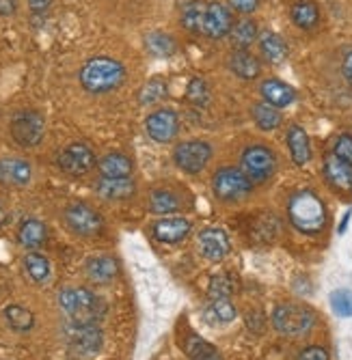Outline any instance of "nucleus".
<instances>
[{
  "mask_svg": "<svg viewBox=\"0 0 352 360\" xmlns=\"http://www.w3.org/2000/svg\"><path fill=\"white\" fill-rule=\"evenodd\" d=\"M287 218L296 231L305 236H318L327 226V207L315 192L298 190L287 203Z\"/></svg>",
  "mask_w": 352,
  "mask_h": 360,
  "instance_id": "nucleus-1",
  "label": "nucleus"
},
{
  "mask_svg": "<svg viewBox=\"0 0 352 360\" xmlns=\"http://www.w3.org/2000/svg\"><path fill=\"white\" fill-rule=\"evenodd\" d=\"M123 80H125L123 65L111 56L89 58L80 70V84L95 95L115 91L117 86L123 84Z\"/></svg>",
  "mask_w": 352,
  "mask_h": 360,
  "instance_id": "nucleus-2",
  "label": "nucleus"
},
{
  "mask_svg": "<svg viewBox=\"0 0 352 360\" xmlns=\"http://www.w3.org/2000/svg\"><path fill=\"white\" fill-rule=\"evenodd\" d=\"M61 309L70 315V321H89L95 323L106 311L104 302L95 296L93 291L80 287V289H63L58 293Z\"/></svg>",
  "mask_w": 352,
  "mask_h": 360,
  "instance_id": "nucleus-3",
  "label": "nucleus"
},
{
  "mask_svg": "<svg viewBox=\"0 0 352 360\" xmlns=\"http://www.w3.org/2000/svg\"><path fill=\"white\" fill-rule=\"evenodd\" d=\"M272 326L277 333L285 337H305L315 326V315L311 309L303 304L285 302L272 311Z\"/></svg>",
  "mask_w": 352,
  "mask_h": 360,
  "instance_id": "nucleus-4",
  "label": "nucleus"
},
{
  "mask_svg": "<svg viewBox=\"0 0 352 360\" xmlns=\"http://www.w3.org/2000/svg\"><path fill=\"white\" fill-rule=\"evenodd\" d=\"M212 190L216 194V199L234 203L246 199L253 190V181L240 169H220L212 179Z\"/></svg>",
  "mask_w": 352,
  "mask_h": 360,
  "instance_id": "nucleus-5",
  "label": "nucleus"
},
{
  "mask_svg": "<svg viewBox=\"0 0 352 360\" xmlns=\"http://www.w3.org/2000/svg\"><path fill=\"white\" fill-rule=\"evenodd\" d=\"M65 339L74 354L78 356H91L102 347L104 335L98 323L89 321H70L65 326Z\"/></svg>",
  "mask_w": 352,
  "mask_h": 360,
  "instance_id": "nucleus-6",
  "label": "nucleus"
},
{
  "mask_svg": "<svg viewBox=\"0 0 352 360\" xmlns=\"http://www.w3.org/2000/svg\"><path fill=\"white\" fill-rule=\"evenodd\" d=\"M46 121L37 110H20L11 119V136L22 147H35L42 143Z\"/></svg>",
  "mask_w": 352,
  "mask_h": 360,
  "instance_id": "nucleus-7",
  "label": "nucleus"
},
{
  "mask_svg": "<svg viewBox=\"0 0 352 360\" xmlns=\"http://www.w3.org/2000/svg\"><path fill=\"white\" fill-rule=\"evenodd\" d=\"M242 169L251 181H266L277 171V158L266 145H251L242 153Z\"/></svg>",
  "mask_w": 352,
  "mask_h": 360,
  "instance_id": "nucleus-8",
  "label": "nucleus"
},
{
  "mask_svg": "<svg viewBox=\"0 0 352 360\" xmlns=\"http://www.w3.org/2000/svg\"><path fill=\"white\" fill-rule=\"evenodd\" d=\"M212 158V147L206 141H186L175 147L173 160L186 173H201Z\"/></svg>",
  "mask_w": 352,
  "mask_h": 360,
  "instance_id": "nucleus-9",
  "label": "nucleus"
},
{
  "mask_svg": "<svg viewBox=\"0 0 352 360\" xmlns=\"http://www.w3.org/2000/svg\"><path fill=\"white\" fill-rule=\"evenodd\" d=\"M56 165L63 173H68L72 177H82L95 167V155L87 145L74 143V145H68L58 153Z\"/></svg>",
  "mask_w": 352,
  "mask_h": 360,
  "instance_id": "nucleus-10",
  "label": "nucleus"
},
{
  "mask_svg": "<svg viewBox=\"0 0 352 360\" xmlns=\"http://www.w3.org/2000/svg\"><path fill=\"white\" fill-rule=\"evenodd\" d=\"M65 222L74 233L82 238L98 236L102 231V216L87 203H72L65 210Z\"/></svg>",
  "mask_w": 352,
  "mask_h": 360,
  "instance_id": "nucleus-11",
  "label": "nucleus"
},
{
  "mask_svg": "<svg viewBox=\"0 0 352 360\" xmlns=\"http://www.w3.org/2000/svg\"><path fill=\"white\" fill-rule=\"evenodd\" d=\"M145 129L156 143H171L180 132V119L171 108H160L147 117Z\"/></svg>",
  "mask_w": 352,
  "mask_h": 360,
  "instance_id": "nucleus-12",
  "label": "nucleus"
},
{
  "mask_svg": "<svg viewBox=\"0 0 352 360\" xmlns=\"http://www.w3.org/2000/svg\"><path fill=\"white\" fill-rule=\"evenodd\" d=\"M234 28V13L227 5L222 3H212L208 5L206 13V26H203V35L210 39H220L230 35Z\"/></svg>",
  "mask_w": 352,
  "mask_h": 360,
  "instance_id": "nucleus-13",
  "label": "nucleus"
},
{
  "mask_svg": "<svg viewBox=\"0 0 352 360\" xmlns=\"http://www.w3.org/2000/svg\"><path fill=\"white\" fill-rule=\"evenodd\" d=\"M199 248H201V255L210 261H220L225 259L232 250V244H230V238L227 233L222 231V229H203L199 233Z\"/></svg>",
  "mask_w": 352,
  "mask_h": 360,
  "instance_id": "nucleus-14",
  "label": "nucleus"
},
{
  "mask_svg": "<svg viewBox=\"0 0 352 360\" xmlns=\"http://www.w3.org/2000/svg\"><path fill=\"white\" fill-rule=\"evenodd\" d=\"M151 233L158 242L175 244V242H182L190 233V222L186 218H165V220H158L151 226Z\"/></svg>",
  "mask_w": 352,
  "mask_h": 360,
  "instance_id": "nucleus-15",
  "label": "nucleus"
},
{
  "mask_svg": "<svg viewBox=\"0 0 352 360\" xmlns=\"http://www.w3.org/2000/svg\"><path fill=\"white\" fill-rule=\"evenodd\" d=\"M325 177L327 181L339 190V192H352V167L346 165L344 160H339L337 155H327L325 158Z\"/></svg>",
  "mask_w": 352,
  "mask_h": 360,
  "instance_id": "nucleus-16",
  "label": "nucleus"
},
{
  "mask_svg": "<svg viewBox=\"0 0 352 360\" xmlns=\"http://www.w3.org/2000/svg\"><path fill=\"white\" fill-rule=\"evenodd\" d=\"M33 175V169L26 160L5 158L0 160V184L3 186H26Z\"/></svg>",
  "mask_w": 352,
  "mask_h": 360,
  "instance_id": "nucleus-17",
  "label": "nucleus"
},
{
  "mask_svg": "<svg viewBox=\"0 0 352 360\" xmlns=\"http://www.w3.org/2000/svg\"><path fill=\"white\" fill-rule=\"evenodd\" d=\"M260 91H262L264 102L275 106V108H285V106L294 104V100H296V91L290 84H285V82H281L277 78L264 80Z\"/></svg>",
  "mask_w": 352,
  "mask_h": 360,
  "instance_id": "nucleus-18",
  "label": "nucleus"
},
{
  "mask_svg": "<svg viewBox=\"0 0 352 360\" xmlns=\"http://www.w3.org/2000/svg\"><path fill=\"white\" fill-rule=\"evenodd\" d=\"M95 190L106 201H123L137 192V186L130 177H102Z\"/></svg>",
  "mask_w": 352,
  "mask_h": 360,
  "instance_id": "nucleus-19",
  "label": "nucleus"
},
{
  "mask_svg": "<svg viewBox=\"0 0 352 360\" xmlns=\"http://www.w3.org/2000/svg\"><path fill=\"white\" fill-rule=\"evenodd\" d=\"M230 70L242 80H253L262 74V63L249 50H234L230 54Z\"/></svg>",
  "mask_w": 352,
  "mask_h": 360,
  "instance_id": "nucleus-20",
  "label": "nucleus"
},
{
  "mask_svg": "<svg viewBox=\"0 0 352 360\" xmlns=\"http://www.w3.org/2000/svg\"><path fill=\"white\" fill-rule=\"evenodd\" d=\"M287 147H290V155L296 167H305L311 160V143L301 125H292L287 129Z\"/></svg>",
  "mask_w": 352,
  "mask_h": 360,
  "instance_id": "nucleus-21",
  "label": "nucleus"
},
{
  "mask_svg": "<svg viewBox=\"0 0 352 360\" xmlns=\"http://www.w3.org/2000/svg\"><path fill=\"white\" fill-rule=\"evenodd\" d=\"M98 171L102 177H130L132 160L123 153H108L98 162Z\"/></svg>",
  "mask_w": 352,
  "mask_h": 360,
  "instance_id": "nucleus-22",
  "label": "nucleus"
},
{
  "mask_svg": "<svg viewBox=\"0 0 352 360\" xmlns=\"http://www.w3.org/2000/svg\"><path fill=\"white\" fill-rule=\"evenodd\" d=\"M119 272V266L113 257H93L87 261V276L93 283H111Z\"/></svg>",
  "mask_w": 352,
  "mask_h": 360,
  "instance_id": "nucleus-23",
  "label": "nucleus"
},
{
  "mask_svg": "<svg viewBox=\"0 0 352 360\" xmlns=\"http://www.w3.org/2000/svg\"><path fill=\"white\" fill-rule=\"evenodd\" d=\"M206 13H208V5L206 3H188L184 9H182V15H180V22L182 26L193 32V35H201L203 32V26H206Z\"/></svg>",
  "mask_w": 352,
  "mask_h": 360,
  "instance_id": "nucleus-24",
  "label": "nucleus"
},
{
  "mask_svg": "<svg viewBox=\"0 0 352 360\" xmlns=\"http://www.w3.org/2000/svg\"><path fill=\"white\" fill-rule=\"evenodd\" d=\"M18 238H20L22 246H26V248H39L48 238V229H46V224L42 220L28 218V220L22 222Z\"/></svg>",
  "mask_w": 352,
  "mask_h": 360,
  "instance_id": "nucleus-25",
  "label": "nucleus"
},
{
  "mask_svg": "<svg viewBox=\"0 0 352 360\" xmlns=\"http://www.w3.org/2000/svg\"><path fill=\"white\" fill-rule=\"evenodd\" d=\"M260 52L264 56V60L268 63H283L285 56H287V46L285 41L275 35V32H262V37H260Z\"/></svg>",
  "mask_w": 352,
  "mask_h": 360,
  "instance_id": "nucleus-26",
  "label": "nucleus"
},
{
  "mask_svg": "<svg viewBox=\"0 0 352 360\" xmlns=\"http://www.w3.org/2000/svg\"><path fill=\"white\" fill-rule=\"evenodd\" d=\"M208 323L218 326V323H230L236 319V307L230 302V298H218V300H210V304L203 311Z\"/></svg>",
  "mask_w": 352,
  "mask_h": 360,
  "instance_id": "nucleus-27",
  "label": "nucleus"
},
{
  "mask_svg": "<svg viewBox=\"0 0 352 360\" xmlns=\"http://www.w3.org/2000/svg\"><path fill=\"white\" fill-rule=\"evenodd\" d=\"M251 117H253L255 125H258L260 129H264V132H272V129H277L281 125V121H283L279 108H275V106H270L266 102L255 104L251 108Z\"/></svg>",
  "mask_w": 352,
  "mask_h": 360,
  "instance_id": "nucleus-28",
  "label": "nucleus"
},
{
  "mask_svg": "<svg viewBox=\"0 0 352 360\" xmlns=\"http://www.w3.org/2000/svg\"><path fill=\"white\" fill-rule=\"evenodd\" d=\"M230 37H232V44L236 50H249L253 46V41L258 39V24L253 20H240L234 24Z\"/></svg>",
  "mask_w": 352,
  "mask_h": 360,
  "instance_id": "nucleus-29",
  "label": "nucleus"
},
{
  "mask_svg": "<svg viewBox=\"0 0 352 360\" xmlns=\"http://www.w3.org/2000/svg\"><path fill=\"white\" fill-rule=\"evenodd\" d=\"M184 349H186V354H188L190 358H193V360H222V358H220V352H218L212 343L203 341V339L197 337V335H188V337H186Z\"/></svg>",
  "mask_w": 352,
  "mask_h": 360,
  "instance_id": "nucleus-30",
  "label": "nucleus"
},
{
  "mask_svg": "<svg viewBox=\"0 0 352 360\" xmlns=\"http://www.w3.org/2000/svg\"><path fill=\"white\" fill-rule=\"evenodd\" d=\"M149 210L153 214H173L180 210V196L171 190H153L149 194Z\"/></svg>",
  "mask_w": 352,
  "mask_h": 360,
  "instance_id": "nucleus-31",
  "label": "nucleus"
},
{
  "mask_svg": "<svg viewBox=\"0 0 352 360\" xmlns=\"http://www.w3.org/2000/svg\"><path fill=\"white\" fill-rule=\"evenodd\" d=\"M145 48L149 54H153L158 58H167V56L175 54L177 44L171 35H165V32H149L145 37Z\"/></svg>",
  "mask_w": 352,
  "mask_h": 360,
  "instance_id": "nucleus-32",
  "label": "nucleus"
},
{
  "mask_svg": "<svg viewBox=\"0 0 352 360\" xmlns=\"http://www.w3.org/2000/svg\"><path fill=\"white\" fill-rule=\"evenodd\" d=\"M292 20L296 26L309 30L320 22V9L311 0H298V3L292 5Z\"/></svg>",
  "mask_w": 352,
  "mask_h": 360,
  "instance_id": "nucleus-33",
  "label": "nucleus"
},
{
  "mask_svg": "<svg viewBox=\"0 0 352 360\" xmlns=\"http://www.w3.org/2000/svg\"><path fill=\"white\" fill-rule=\"evenodd\" d=\"M5 317H7V321H9L11 328L18 330V333L30 330V328H33V323H35L33 313H30L28 309H24V307H20V304L7 307V309H5Z\"/></svg>",
  "mask_w": 352,
  "mask_h": 360,
  "instance_id": "nucleus-34",
  "label": "nucleus"
},
{
  "mask_svg": "<svg viewBox=\"0 0 352 360\" xmlns=\"http://www.w3.org/2000/svg\"><path fill=\"white\" fill-rule=\"evenodd\" d=\"M24 268H26L28 276L33 278L35 283H44L50 276V261L44 255H37V252H28L24 257Z\"/></svg>",
  "mask_w": 352,
  "mask_h": 360,
  "instance_id": "nucleus-35",
  "label": "nucleus"
},
{
  "mask_svg": "<svg viewBox=\"0 0 352 360\" xmlns=\"http://www.w3.org/2000/svg\"><path fill=\"white\" fill-rule=\"evenodd\" d=\"M186 102L193 104L197 108H203L208 106L210 102V89H208V82L203 78H193L186 86Z\"/></svg>",
  "mask_w": 352,
  "mask_h": 360,
  "instance_id": "nucleus-36",
  "label": "nucleus"
},
{
  "mask_svg": "<svg viewBox=\"0 0 352 360\" xmlns=\"http://www.w3.org/2000/svg\"><path fill=\"white\" fill-rule=\"evenodd\" d=\"M165 95H167V82H165L163 78H151V80L139 91V102H141L143 106H149V104L160 102Z\"/></svg>",
  "mask_w": 352,
  "mask_h": 360,
  "instance_id": "nucleus-37",
  "label": "nucleus"
},
{
  "mask_svg": "<svg viewBox=\"0 0 352 360\" xmlns=\"http://www.w3.org/2000/svg\"><path fill=\"white\" fill-rule=\"evenodd\" d=\"M236 289V281L232 274H216L210 278V300H218V298H230Z\"/></svg>",
  "mask_w": 352,
  "mask_h": 360,
  "instance_id": "nucleus-38",
  "label": "nucleus"
},
{
  "mask_svg": "<svg viewBox=\"0 0 352 360\" xmlns=\"http://www.w3.org/2000/svg\"><path fill=\"white\" fill-rule=\"evenodd\" d=\"M331 307L339 317H352V291L337 289L331 293Z\"/></svg>",
  "mask_w": 352,
  "mask_h": 360,
  "instance_id": "nucleus-39",
  "label": "nucleus"
},
{
  "mask_svg": "<svg viewBox=\"0 0 352 360\" xmlns=\"http://www.w3.org/2000/svg\"><path fill=\"white\" fill-rule=\"evenodd\" d=\"M277 233H279V222L272 216H264L262 220H258V224H255V233L253 236L258 240H262V242H268Z\"/></svg>",
  "mask_w": 352,
  "mask_h": 360,
  "instance_id": "nucleus-40",
  "label": "nucleus"
},
{
  "mask_svg": "<svg viewBox=\"0 0 352 360\" xmlns=\"http://www.w3.org/2000/svg\"><path fill=\"white\" fill-rule=\"evenodd\" d=\"M333 155H337L339 160L346 162V165L352 167V136H348V134L337 136V141L333 145Z\"/></svg>",
  "mask_w": 352,
  "mask_h": 360,
  "instance_id": "nucleus-41",
  "label": "nucleus"
},
{
  "mask_svg": "<svg viewBox=\"0 0 352 360\" xmlns=\"http://www.w3.org/2000/svg\"><path fill=\"white\" fill-rule=\"evenodd\" d=\"M296 360H331L329 358V352L325 347H320V345H311V347H305Z\"/></svg>",
  "mask_w": 352,
  "mask_h": 360,
  "instance_id": "nucleus-42",
  "label": "nucleus"
},
{
  "mask_svg": "<svg viewBox=\"0 0 352 360\" xmlns=\"http://www.w3.org/2000/svg\"><path fill=\"white\" fill-rule=\"evenodd\" d=\"M260 3H262V0H230L232 9H236L238 13H253L255 9H258Z\"/></svg>",
  "mask_w": 352,
  "mask_h": 360,
  "instance_id": "nucleus-43",
  "label": "nucleus"
},
{
  "mask_svg": "<svg viewBox=\"0 0 352 360\" xmlns=\"http://www.w3.org/2000/svg\"><path fill=\"white\" fill-rule=\"evenodd\" d=\"M52 5V0H28V7L33 13H44Z\"/></svg>",
  "mask_w": 352,
  "mask_h": 360,
  "instance_id": "nucleus-44",
  "label": "nucleus"
},
{
  "mask_svg": "<svg viewBox=\"0 0 352 360\" xmlns=\"http://www.w3.org/2000/svg\"><path fill=\"white\" fill-rule=\"evenodd\" d=\"M18 9V0H0V15H13Z\"/></svg>",
  "mask_w": 352,
  "mask_h": 360,
  "instance_id": "nucleus-45",
  "label": "nucleus"
},
{
  "mask_svg": "<svg viewBox=\"0 0 352 360\" xmlns=\"http://www.w3.org/2000/svg\"><path fill=\"white\" fill-rule=\"evenodd\" d=\"M341 72H344V76H346V80H350L352 78V50L344 56V63H341Z\"/></svg>",
  "mask_w": 352,
  "mask_h": 360,
  "instance_id": "nucleus-46",
  "label": "nucleus"
},
{
  "mask_svg": "<svg viewBox=\"0 0 352 360\" xmlns=\"http://www.w3.org/2000/svg\"><path fill=\"white\" fill-rule=\"evenodd\" d=\"M348 220H350V212H346V214H344V218H341V224H339V233H344V231H346Z\"/></svg>",
  "mask_w": 352,
  "mask_h": 360,
  "instance_id": "nucleus-47",
  "label": "nucleus"
},
{
  "mask_svg": "<svg viewBox=\"0 0 352 360\" xmlns=\"http://www.w3.org/2000/svg\"><path fill=\"white\" fill-rule=\"evenodd\" d=\"M7 218H9V216H7V212H5L3 207H0V226H3V224L7 222Z\"/></svg>",
  "mask_w": 352,
  "mask_h": 360,
  "instance_id": "nucleus-48",
  "label": "nucleus"
}]
</instances>
